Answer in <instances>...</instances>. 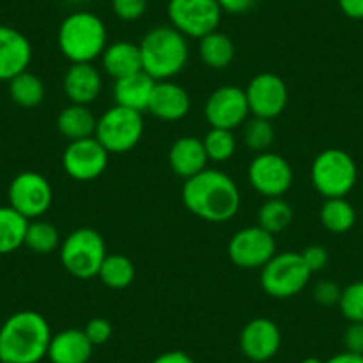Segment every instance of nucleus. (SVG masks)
Segmentation results:
<instances>
[{
    "label": "nucleus",
    "mask_w": 363,
    "mask_h": 363,
    "mask_svg": "<svg viewBox=\"0 0 363 363\" xmlns=\"http://www.w3.org/2000/svg\"><path fill=\"white\" fill-rule=\"evenodd\" d=\"M250 114L264 120H274L285 111L289 102V89L285 80L277 73H258L247 82L246 89Z\"/></svg>",
    "instance_id": "obj_13"
},
{
    "label": "nucleus",
    "mask_w": 363,
    "mask_h": 363,
    "mask_svg": "<svg viewBox=\"0 0 363 363\" xmlns=\"http://www.w3.org/2000/svg\"><path fill=\"white\" fill-rule=\"evenodd\" d=\"M338 308L349 323H363V280L352 281L342 289Z\"/></svg>",
    "instance_id": "obj_34"
},
{
    "label": "nucleus",
    "mask_w": 363,
    "mask_h": 363,
    "mask_svg": "<svg viewBox=\"0 0 363 363\" xmlns=\"http://www.w3.org/2000/svg\"><path fill=\"white\" fill-rule=\"evenodd\" d=\"M61 264L66 272L79 280H91L99 277L104 258L107 257V246L102 233L95 228H77L66 237L59 246Z\"/></svg>",
    "instance_id": "obj_5"
},
{
    "label": "nucleus",
    "mask_w": 363,
    "mask_h": 363,
    "mask_svg": "<svg viewBox=\"0 0 363 363\" xmlns=\"http://www.w3.org/2000/svg\"><path fill=\"white\" fill-rule=\"evenodd\" d=\"M320 225L331 233H345L354 226L356 211L345 198H326L319 211Z\"/></svg>",
    "instance_id": "obj_29"
},
{
    "label": "nucleus",
    "mask_w": 363,
    "mask_h": 363,
    "mask_svg": "<svg viewBox=\"0 0 363 363\" xmlns=\"http://www.w3.org/2000/svg\"><path fill=\"white\" fill-rule=\"evenodd\" d=\"M57 47L72 65L93 62L102 57L107 47V27L91 11L69 13L57 30Z\"/></svg>",
    "instance_id": "obj_4"
},
{
    "label": "nucleus",
    "mask_w": 363,
    "mask_h": 363,
    "mask_svg": "<svg viewBox=\"0 0 363 363\" xmlns=\"http://www.w3.org/2000/svg\"><path fill=\"white\" fill-rule=\"evenodd\" d=\"M45 84L38 75L29 69L18 73L9 80V96L16 106L23 109H34L45 100Z\"/></svg>",
    "instance_id": "obj_27"
},
{
    "label": "nucleus",
    "mask_w": 363,
    "mask_h": 363,
    "mask_svg": "<svg viewBox=\"0 0 363 363\" xmlns=\"http://www.w3.org/2000/svg\"><path fill=\"white\" fill-rule=\"evenodd\" d=\"M167 162H169L171 171L184 180L201 173L207 169L208 164L203 141L194 135H182L171 145Z\"/></svg>",
    "instance_id": "obj_20"
},
{
    "label": "nucleus",
    "mask_w": 363,
    "mask_h": 363,
    "mask_svg": "<svg viewBox=\"0 0 363 363\" xmlns=\"http://www.w3.org/2000/svg\"><path fill=\"white\" fill-rule=\"evenodd\" d=\"M301 258L306 264V267L310 269V272L313 274V272H319L326 267L328 260H330V255H328V250L324 246L312 244V246H306L301 251Z\"/></svg>",
    "instance_id": "obj_38"
},
{
    "label": "nucleus",
    "mask_w": 363,
    "mask_h": 363,
    "mask_svg": "<svg viewBox=\"0 0 363 363\" xmlns=\"http://www.w3.org/2000/svg\"><path fill=\"white\" fill-rule=\"evenodd\" d=\"M191 111V96L180 84L171 80L155 82L148 113L162 121H178L186 118Z\"/></svg>",
    "instance_id": "obj_19"
},
{
    "label": "nucleus",
    "mask_w": 363,
    "mask_h": 363,
    "mask_svg": "<svg viewBox=\"0 0 363 363\" xmlns=\"http://www.w3.org/2000/svg\"><path fill=\"white\" fill-rule=\"evenodd\" d=\"M102 75L93 62H75L69 65L62 77V91L72 104L89 106L102 93Z\"/></svg>",
    "instance_id": "obj_18"
},
{
    "label": "nucleus",
    "mask_w": 363,
    "mask_h": 363,
    "mask_svg": "<svg viewBox=\"0 0 363 363\" xmlns=\"http://www.w3.org/2000/svg\"><path fill=\"white\" fill-rule=\"evenodd\" d=\"M201 141H203L208 160H212V162H226L235 155L237 139L233 130L211 127V130L205 134Z\"/></svg>",
    "instance_id": "obj_32"
},
{
    "label": "nucleus",
    "mask_w": 363,
    "mask_h": 363,
    "mask_svg": "<svg viewBox=\"0 0 363 363\" xmlns=\"http://www.w3.org/2000/svg\"><path fill=\"white\" fill-rule=\"evenodd\" d=\"M338 8L347 18L363 20V0H337Z\"/></svg>",
    "instance_id": "obj_41"
},
{
    "label": "nucleus",
    "mask_w": 363,
    "mask_h": 363,
    "mask_svg": "<svg viewBox=\"0 0 363 363\" xmlns=\"http://www.w3.org/2000/svg\"><path fill=\"white\" fill-rule=\"evenodd\" d=\"M148 8V0H111V9L123 22H135Z\"/></svg>",
    "instance_id": "obj_35"
},
{
    "label": "nucleus",
    "mask_w": 363,
    "mask_h": 363,
    "mask_svg": "<svg viewBox=\"0 0 363 363\" xmlns=\"http://www.w3.org/2000/svg\"><path fill=\"white\" fill-rule=\"evenodd\" d=\"M143 59V72L153 80H171L184 72L189 61L187 38L171 26L150 29L139 43Z\"/></svg>",
    "instance_id": "obj_3"
},
{
    "label": "nucleus",
    "mask_w": 363,
    "mask_h": 363,
    "mask_svg": "<svg viewBox=\"0 0 363 363\" xmlns=\"http://www.w3.org/2000/svg\"><path fill=\"white\" fill-rule=\"evenodd\" d=\"M100 59H102L104 72L113 80L143 72L141 50H139V45L132 41H114L107 45Z\"/></svg>",
    "instance_id": "obj_23"
},
{
    "label": "nucleus",
    "mask_w": 363,
    "mask_h": 363,
    "mask_svg": "<svg viewBox=\"0 0 363 363\" xmlns=\"http://www.w3.org/2000/svg\"><path fill=\"white\" fill-rule=\"evenodd\" d=\"M96 121H99V118L93 114L89 106L69 104L59 113L57 130L62 138L68 139V143L95 138Z\"/></svg>",
    "instance_id": "obj_24"
},
{
    "label": "nucleus",
    "mask_w": 363,
    "mask_h": 363,
    "mask_svg": "<svg viewBox=\"0 0 363 363\" xmlns=\"http://www.w3.org/2000/svg\"><path fill=\"white\" fill-rule=\"evenodd\" d=\"M223 9L218 0H169L167 18L169 26L186 38L201 40L218 30Z\"/></svg>",
    "instance_id": "obj_9"
},
{
    "label": "nucleus",
    "mask_w": 363,
    "mask_h": 363,
    "mask_svg": "<svg viewBox=\"0 0 363 363\" xmlns=\"http://www.w3.org/2000/svg\"><path fill=\"white\" fill-rule=\"evenodd\" d=\"M310 178L317 193L326 198H345L356 186L358 167L345 150H323L313 159Z\"/></svg>",
    "instance_id": "obj_6"
},
{
    "label": "nucleus",
    "mask_w": 363,
    "mask_h": 363,
    "mask_svg": "<svg viewBox=\"0 0 363 363\" xmlns=\"http://www.w3.org/2000/svg\"><path fill=\"white\" fill-rule=\"evenodd\" d=\"M155 82L157 80H153L146 72H138L134 75L125 77V79L114 80V104L127 107V109L138 111L141 114L146 113Z\"/></svg>",
    "instance_id": "obj_22"
},
{
    "label": "nucleus",
    "mask_w": 363,
    "mask_h": 363,
    "mask_svg": "<svg viewBox=\"0 0 363 363\" xmlns=\"http://www.w3.org/2000/svg\"><path fill=\"white\" fill-rule=\"evenodd\" d=\"M33 59V47L23 33L9 26H0V80L9 82L26 72Z\"/></svg>",
    "instance_id": "obj_17"
},
{
    "label": "nucleus",
    "mask_w": 363,
    "mask_h": 363,
    "mask_svg": "<svg viewBox=\"0 0 363 363\" xmlns=\"http://www.w3.org/2000/svg\"><path fill=\"white\" fill-rule=\"evenodd\" d=\"M52 340L48 320L34 310H20L0 328V362L38 363Z\"/></svg>",
    "instance_id": "obj_2"
},
{
    "label": "nucleus",
    "mask_w": 363,
    "mask_h": 363,
    "mask_svg": "<svg viewBox=\"0 0 363 363\" xmlns=\"http://www.w3.org/2000/svg\"><path fill=\"white\" fill-rule=\"evenodd\" d=\"M340 296H342V289L331 280L319 281V284L313 287V299H315L320 306L338 305Z\"/></svg>",
    "instance_id": "obj_37"
},
{
    "label": "nucleus",
    "mask_w": 363,
    "mask_h": 363,
    "mask_svg": "<svg viewBox=\"0 0 363 363\" xmlns=\"http://www.w3.org/2000/svg\"><path fill=\"white\" fill-rule=\"evenodd\" d=\"M324 363H363V354H354V352H338V354L331 356Z\"/></svg>",
    "instance_id": "obj_43"
},
{
    "label": "nucleus",
    "mask_w": 363,
    "mask_h": 363,
    "mask_svg": "<svg viewBox=\"0 0 363 363\" xmlns=\"http://www.w3.org/2000/svg\"><path fill=\"white\" fill-rule=\"evenodd\" d=\"M312 272L303 262L301 253H277L260 269V287L274 299H289L303 292Z\"/></svg>",
    "instance_id": "obj_7"
},
{
    "label": "nucleus",
    "mask_w": 363,
    "mask_h": 363,
    "mask_svg": "<svg viewBox=\"0 0 363 363\" xmlns=\"http://www.w3.org/2000/svg\"><path fill=\"white\" fill-rule=\"evenodd\" d=\"M274 139H277V132H274L271 120L253 116L251 120H246V123H244L242 141L251 152H269Z\"/></svg>",
    "instance_id": "obj_33"
},
{
    "label": "nucleus",
    "mask_w": 363,
    "mask_h": 363,
    "mask_svg": "<svg viewBox=\"0 0 363 363\" xmlns=\"http://www.w3.org/2000/svg\"><path fill=\"white\" fill-rule=\"evenodd\" d=\"M198 41H200L198 52L205 66L212 69H225L232 65L235 57V45L228 34L214 30Z\"/></svg>",
    "instance_id": "obj_25"
},
{
    "label": "nucleus",
    "mask_w": 363,
    "mask_h": 363,
    "mask_svg": "<svg viewBox=\"0 0 363 363\" xmlns=\"http://www.w3.org/2000/svg\"><path fill=\"white\" fill-rule=\"evenodd\" d=\"M109 157L96 138L69 141L62 152V169L77 182L96 180L107 169Z\"/></svg>",
    "instance_id": "obj_14"
},
{
    "label": "nucleus",
    "mask_w": 363,
    "mask_h": 363,
    "mask_svg": "<svg viewBox=\"0 0 363 363\" xmlns=\"http://www.w3.org/2000/svg\"><path fill=\"white\" fill-rule=\"evenodd\" d=\"M239 347L247 359L255 363L269 362L278 354L281 347V331L274 320L267 317L251 319L242 328Z\"/></svg>",
    "instance_id": "obj_16"
},
{
    "label": "nucleus",
    "mask_w": 363,
    "mask_h": 363,
    "mask_svg": "<svg viewBox=\"0 0 363 363\" xmlns=\"http://www.w3.org/2000/svg\"><path fill=\"white\" fill-rule=\"evenodd\" d=\"M345 351L363 354V323H351L344 331Z\"/></svg>",
    "instance_id": "obj_39"
},
{
    "label": "nucleus",
    "mask_w": 363,
    "mask_h": 363,
    "mask_svg": "<svg viewBox=\"0 0 363 363\" xmlns=\"http://www.w3.org/2000/svg\"><path fill=\"white\" fill-rule=\"evenodd\" d=\"M277 255L274 235L260 226H246L232 235L228 242V257L240 269H262Z\"/></svg>",
    "instance_id": "obj_12"
},
{
    "label": "nucleus",
    "mask_w": 363,
    "mask_h": 363,
    "mask_svg": "<svg viewBox=\"0 0 363 363\" xmlns=\"http://www.w3.org/2000/svg\"><path fill=\"white\" fill-rule=\"evenodd\" d=\"M29 219L13 207H0V255H9L23 246Z\"/></svg>",
    "instance_id": "obj_28"
},
{
    "label": "nucleus",
    "mask_w": 363,
    "mask_h": 363,
    "mask_svg": "<svg viewBox=\"0 0 363 363\" xmlns=\"http://www.w3.org/2000/svg\"><path fill=\"white\" fill-rule=\"evenodd\" d=\"M218 2L223 13H230V15H242L257 4V0H218Z\"/></svg>",
    "instance_id": "obj_40"
},
{
    "label": "nucleus",
    "mask_w": 363,
    "mask_h": 363,
    "mask_svg": "<svg viewBox=\"0 0 363 363\" xmlns=\"http://www.w3.org/2000/svg\"><path fill=\"white\" fill-rule=\"evenodd\" d=\"M84 333L93 345H104L113 337V324L106 317H93L84 326Z\"/></svg>",
    "instance_id": "obj_36"
},
{
    "label": "nucleus",
    "mask_w": 363,
    "mask_h": 363,
    "mask_svg": "<svg viewBox=\"0 0 363 363\" xmlns=\"http://www.w3.org/2000/svg\"><path fill=\"white\" fill-rule=\"evenodd\" d=\"M152 363H196L187 352L184 351H167L157 356Z\"/></svg>",
    "instance_id": "obj_42"
},
{
    "label": "nucleus",
    "mask_w": 363,
    "mask_h": 363,
    "mask_svg": "<svg viewBox=\"0 0 363 363\" xmlns=\"http://www.w3.org/2000/svg\"><path fill=\"white\" fill-rule=\"evenodd\" d=\"M9 207L26 219H40L48 212L54 201L50 182L36 171H23L9 184Z\"/></svg>",
    "instance_id": "obj_10"
},
{
    "label": "nucleus",
    "mask_w": 363,
    "mask_h": 363,
    "mask_svg": "<svg viewBox=\"0 0 363 363\" xmlns=\"http://www.w3.org/2000/svg\"><path fill=\"white\" fill-rule=\"evenodd\" d=\"M95 345L91 344L84 330L69 328L52 335L47 358L52 363H87Z\"/></svg>",
    "instance_id": "obj_21"
},
{
    "label": "nucleus",
    "mask_w": 363,
    "mask_h": 363,
    "mask_svg": "<svg viewBox=\"0 0 363 363\" xmlns=\"http://www.w3.org/2000/svg\"><path fill=\"white\" fill-rule=\"evenodd\" d=\"M247 182L264 198H281L294 182V171L285 157L262 152L247 166Z\"/></svg>",
    "instance_id": "obj_11"
},
{
    "label": "nucleus",
    "mask_w": 363,
    "mask_h": 363,
    "mask_svg": "<svg viewBox=\"0 0 363 363\" xmlns=\"http://www.w3.org/2000/svg\"><path fill=\"white\" fill-rule=\"evenodd\" d=\"M23 246H27L38 255H50L52 251L61 246V235H59L57 228L52 223L43 221L41 218L33 219L27 225Z\"/></svg>",
    "instance_id": "obj_31"
},
{
    "label": "nucleus",
    "mask_w": 363,
    "mask_h": 363,
    "mask_svg": "<svg viewBox=\"0 0 363 363\" xmlns=\"http://www.w3.org/2000/svg\"><path fill=\"white\" fill-rule=\"evenodd\" d=\"M203 113L211 127L235 130L246 123L250 116L246 93L242 87L237 86L218 87L205 102Z\"/></svg>",
    "instance_id": "obj_15"
},
{
    "label": "nucleus",
    "mask_w": 363,
    "mask_h": 363,
    "mask_svg": "<svg viewBox=\"0 0 363 363\" xmlns=\"http://www.w3.org/2000/svg\"><path fill=\"white\" fill-rule=\"evenodd\" d=\"M301 363H324V362L320 358H317V356H308V358L303 359Z\"/></svg>",
    "instance_id": "obj_44"
},
{
    "label": "nucleus",
    "mask_w": 363,
    "mask_h": 363,
    "mask_svg": "<svg viewBox=\"0 0 363 363\" xmlns=\"http://www.w3.org/2000/svg\"><path fill=\"white\" fill-rule=\"evenodd\" d=\"M182 201L187 211L208 223H225L240 208V191L232 177L219 169H203L184 180Z\"/></svg>",
    "instance_id": "obj_1"
},
{
    "label": "nucleus",
    "mask_w": 363,
    "mask_h": 363,
    "mask_svg": "<svg viewBox=\"0 0 363 363\" xmlns=\"http://www.w3.org/2000/svg\"><path fill=\"white\" fill-rule=\"evenodd\" d=\"M0 363H11V362H0Z\"/></svg>",
    "instance_id": "obj_45"
},
{
    "label": "nucleus",
    "mask_w": 363,
    "mask_h": 363,
    "mask_svg": "<svg viewBox=\"0 0 363 363\" xmlns=\"http://www.w3.org/2000/svg\"><path fill=\"white\" fill-rule=\"evenodd\" d=\"M143 132V114L114 104L96 121L95 138L109 153H127L139 145Z\"/></svg>",
    "instance_id": "obj_8"
},
{
    "label": "nucleus",
    "mask_w": 363,
    "mask_h": 363,
    "mask_svg": "<svg viewBox=\"0 0 363 363\" xmlns=\"http://www.w3.org/2000/svg\"><path fill=\"white\" fill-rule=\"evenodd\" d=\"M292 221H294V211L284 198H265L262 207L258 208V226L267 230L272 235L285 232Z\"/></svg>",
    "instance_id": "obj_30"
},
{
    "label": "nucleus",
    "mask_w": 363,
    "mask_h": 363,
    "mask_svg": "<svg viewBox=\"0 0 363 363\" xmlns=\"http://www.w3.org/2000/svg\"><path fill=\"white\" fill-rule=\"evenodd\" d=\"M96 278H100V281H102L107 289L121 291V289L130 287L132 281L135 280V265L134 262L128 257H125V255L107 253Z\"/></svg>",
    "instance_id": "obj_26"
}]
</instances>
